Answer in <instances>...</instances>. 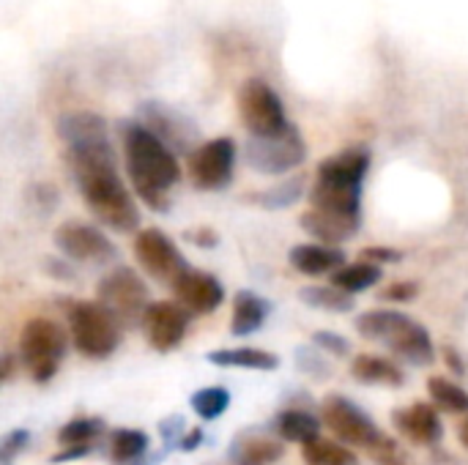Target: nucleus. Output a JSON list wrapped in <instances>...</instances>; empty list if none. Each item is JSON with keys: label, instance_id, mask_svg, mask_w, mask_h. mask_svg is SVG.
Returning a JSON list of instances; mask_svg holds the SVG:
<instances>
[{"label": "nucleus", "instance_id": "1", "mask_svg": "<svg viewBox=\"0 0 468 465\" xmlns=\"http://www.w3.org/2000/svg\"><path fill=\"white\" fill-rule=\"evenodd\" d=\"M58 134L66 145L74 184L90 214L115 233H134L140 227V208L118 173L104 118L96 112H69L60 118Z\"/></svg>", "mask_w": 468, "mask_h": 465}, {"label": "nucleus", "instance_id": "2", "mask_svg": "<svg viewBox=\"0 0 468 465\" xmlns=\"http://www.w3.org/2000/svg\"><path fill=\"white\" fill-rule=\"evenodd\" d=\"M370 170L367 148H346L321 162L302 227L321 244L337 247L362 230V189Z\"/></svg>", "mask_w": 468, "mask_h": 465}, {"label": "nucleus", "instance_id": "3", "mask_svg": "<svg viewBox=\"0 0 468 465\" xmlns=\"http://www.w3.org/2000/svg\"><path fill=\"white\" fill-rule=\"evenodd\" d=\"M121 143L126 156V173L134 195L154 211H170V192L181 181L176 153L140 121L121 123Z\"/></svg>", "mask_w": 468, "mask_h": 465}, {"label": "nucleus", "instance_id": "4", "mask_svg": "<svg viewBox=\"0 0 468 465\" xmlns=\"http://www.w3.org/2000/svg\"><path fill=\"white\" fill-rule=\"evenodd\" d=\"M356 332L378 343L392 359L411 367H431L436 362V345L431 332L400 310H370L356 318Z\"/></svg>", "mask_w": 468, "mask_h": 465}, {"label": "nucleus", "instance_id": "5", "mask_svg": "<svg viewBox=\"0 0 468 465\" xmlns=\"http://www.w3.org/2000/svg\"><path fill=\"white\" fill-rule=\"evenodd\" d=\"M321 419L340 444H346L351 449H367L384 465L403 463L398 444L354 400H348L343 395H329L321 406Z\"/></svg>", "mask_w": 468, "mask_h": 465}, {"label": "nucleus", "instance_id": "6", "mask_svg": "<svg viewBox=\"0 0 468 465\" xmlns=\"http://www.w3.org/2000/svg\"><path fill=\"white\" fill-rule=\"evenodd\" d=\"M66 321L71 343L85 359H110L123 340L121 321L99 301H69Z\"/></svg>", "mask_w": 468, "mask_h": 465}, {"label": "nucleus", "instance_id": "7", "mask_svg": "<svg viewBox=\"0 0 468 465\" xmlns=\"http://www.w3.org/2000/svg\"><path fill=\"white\" fill-rule=\"evenodd\" d=\"M69 351V332L49 318H30L19 334V367L36 381L49 384Z\"/></svg>", "mask_w": 468, "mask_h": 465}, {"label": "nucleus", "instance_id": "8", "mask_svg": "<svg viewBox=\"0 0 468 465\" xmlns=\"http://www.w3.org/2000/svg\"><path fill=\"white\" fill-rule=\"evenodd\" d=\"M96 301L101 307H107L121 321L123 329L126 326H140L145 310L151 307L148 288H145L143 277L134 269H129V266H112L101 277Z\"/></svg>", "mask_w": 468, "mask_h": 465}, {"label": "nucleus", "instance_id": "9", "mask_svg": "<svg viewBox=\"0 0 468 465\" xmlns=\"http://www.w3.org/2000/svg\"><path fill=\"white\" fill-rule=\"evenodd\" d=\"M307 159V145L291 123L271 137H250L244 143V162L263 175H288Z\"/></svg>", "mask_w": 468, "mask_h": 465}, {"label": "nucleus", "instance_id": "10", "mask_svg": "<svg viewBox=\"0 0 468 465\" xmlns=\"http://www.w3.org/2000/svg\"><path fill=\"white\" fill-rule=\"evenodd\" d=\"M132 247H134V258L143 266V271L151 280H156V282H162L167 288L181 274H186L192 269L189 260L184 258V252L176 247V241L167 233H162L159 227H143V230H137Z\"/></svg>", "mask_w": 468, "mask_h": 465}, {"label": "nucleus", "instance_id": "11", "mask_svg": "<svg viewBox=\"0 0 468 465\" xmlns=\"http://www.w3.org/2000/svg\"><path fill=\"white\" fill-rule=\"evenodd\" d=\"M239 115L250 137H271L291 126L282 99L263 79H250L239 93Z\"/></svg>", "mask_w": 468, "mask_h": 465}, {"label": "nucleus", "instance_id": "12", "mask_svg": "<svg viewBox=\"0 0 468 465\" xmlns=\"http://www.w3.org/2000/svg\"><path fill=\"white\" fill-rule=\"evenodd\" d=\"M236 143L230 137H217L203 143L189 156V178L200 192H222L233 181L236 170Z\"/></svg>", "mask_w": 468, "mask_h": 465}, {"label": "nucleus", "instance_id": "13", "mask_svg": "<svg viewBox=\"0 0 468 465\" xmlns=\"http://www.w3.org/2000/svg\"><path fill=\"white\" fill-rule=\"evenodd\" d=\"M55 247L66 260L88 263V266H107L118 258L115 244L96 227L80 219H69L55 230Z\"/></svg>", "mask_w": 468, "mask_h": 465}, {"label": "nucleus", "instance_id": "14", "mask_svg": "<svg viewBox=\"0 0 468 465\" xmlns=\"http://www.w3.org/2000/svg\"><path fill=\"white\" fill-rule=\"evenodd\" d=\"M189 323H192V312L184 310L173 299V301H151V307L145 310L140 326H143L145 340H148V345L154 351L170 354L184 343V337L189 332Z\"/></svg>", "mask_w": 468, "mask_h": 465}, {"label": "nucleus", "instance_id": "15", "mask_svg": "<svg viewBox=\"0 0 468 465\" xmlns=\"http://www.w3.org/2000/svg\"><path fill=\"white\" fill-rule=\"evenodd\" d=\"M140 123L148 132H154L173 153H189L192 156L200 148L197 145V137H200L197 126L186 115H181V112H176L159 101H148L140 107Z\"/></svg>", "mask_w": 468, "mask_h": 465}, {"label": "nucleus", "instance_id": "16", "mask_svg": "<svg viewBox=\"0 0 468 465\" xmlns=\"http://www.w3.org/2000/svg\"><path fill=\"white\" fill-rule=\"evenodd\" d=\"M176 301L189 310L192 315H211L214 310H219V304L225 301V288L222 282L208 274V271H197L189 269L186 274H181L173 285H170Z\"/></svg>", "mask_w": 468, "mask_h": 465}, {"label": "nucleus", "instance_id": "17", "mask_svg": "<svg viewBox=\"0 0 468 465\" xmlns=\"http://www.w3.org/2000/svg\"><path fill=\"white\" fill-rule=\"evenodd\" d=\"M285 455V441L269 428H247L236 433L228 449L230 465H274Z\"/></svg>", "mask_w": 468, "mask_h": 465}, {"label": "nucleus", "instance_id": "18", "mask_svg": "<svg viewBox=\"0 0 468 465\" xmlns=\"http://www.w3.org/2000/svg\"><path fill=\"white\" fill-rule=\"evenodd\" d=\"M398 433L417 447H436L444 439V425L433 403H414L392 414Z\"/></svg>", "mask_w": 468, "mask_h": 465}, {"label": "nucleus", "instance_id": "19", "mask_svg": "<svg viewBox=\"0 0 468 465\" xmlns=\"http://www.w3.org/2000/svg\"><path fill=\"white\" fill-rule=\"evenodd\" d=\"M288 263L293 266V271L304 274V277H324V274H335L343 266H348V258L340 247H329V244H296L288 252Z\"/></svg>", "mask_w": 468, "mask_h": 465}, {"label": "nucleus", "instance_id": "20", "mask_svg": "<svg viewBox=\"0 0 468 465\" xmlns=\"http://www.w3.org/2000/svg\"><path fill=\"white\" fill-rule=\"evenodd\" d=\"M271 315V301L258 296L255 291H239L233 299V321H230V334L233 337H250L255 334Z\"/></svg>", "mask_w": 468, "mask_h": 465}, {"label": "nucleus", "instance_id": "21", "mask_svg": "<svg viewBox=\"0 0 468 465\" xmlns=\"http://www.w3.org/2000/svg\"><path fill=\"white\" fill-rule=\"evenodd\" d=\"M351 375L365 386L400 389L406 384V373L395 365V359H384V356H373V354H359L351 362Z\"/></svg>", "mask_w": 468, "mask_h": 465}, {"label": "nucleus", "instance_id": "22", "mask_svg": "<svg viewBox=\"0 0 468 465\" xmlns=\"http://www.w3.org/2000/svg\"><path fill=\"white\" fill-rule=\"evenodd\" d=\"M321 425L324 419H318L315 414H310L307 408H285L280 411L274 419H271V430L282 439V441H291V444H310L321 436Z\"/></svg>", "mask_w": 468, "mask_h": 465}, {"label": "nucleus", "instance_id": "23", "mask_svg": "<svg viewBox=\"0 0 468 465\" xmlns=\"http://www.w3.org/2000/svg\"><path fill=\"white\" fill-rule=\"evenodd\" d=\"M206 359L217 367H244L258 373H271L280 367V356L263 348H222V351H211Z\"/></svg>", "mask_w": 468, "mask_h": 465}, {"label": "nucleus", "instance_id": "24", "mask_svg": "<svg viewBox=\"0 0 468 465\" xmlns=\"http://www.w3.org/2000/svg\"><path fill=\"white\" fill-rule=\"evenodd\" d=\"M145 452H148V436L143 430L118 428L107 436V455L112 465L143 463Z\"/></svg>", "mask_w": 468, "mask_h": 465}, {"label": "nucleus", "instance_id": "25", "mask_svg": "<svg viewBox=\"0 0 468 465\" xmlns=\"http://www.w3.org/2000/svg\"><path fill=\"white\" fill-rule=\"evenodd\" d=\"M384 277V269L370 263V260H356V263H348L343 266L340 271L332 274V285L356 296V293H365L370 288H376Z\"/></svg>", "mask_w": 468, "mask_h": 465}, {"label": "nucleus", "instance_id": "26", "mask_svg": "<svg viewBox=\"0 0 468 465\" xmlns=\"http://www.w3.org/2000/svg\"><path fill=\"white\" fill-rule=\"evenodd\" d=\"M299 301L313 307V310H321V312H335V315H343V312H351L356 307L354 296L335 288V285H307L299 291Z\"/></svg>", "mask_w": 468, "mask_h": 465}, {"label": "nucleus", "instance_id": "27", "mask_svg": "<svg viewBox=\"0 0 468 465\" xmlns=\"http://www.w3.org/2000/svg\"><path fill=\"white\" fill-rule=\"evenodd\" d=\"M104 433H107V428L99 417H77L60 428L58 444H60V449H71V447H96L99 449V441Z\"/></svg>", "mask_w": 468, "mask_h": 465}, {"label": "nucleus", "instance_id": "28", "mask_svg": "<svg viewBox=\"0 0 468 465\" xmlns=\"http://www.w3.org/2000/svg\"><path fill=\"white\" fill-rule=\"evenodd\" d=\"M302 460L304 465H359L351 447L340 441H329L324 436L302 447Z\"/></svg>", "mask_w": 468, "mask_h": 465}, {"label": "nucleus", "instance_id": "29", "mask_svg": "<svg viewBox=\"0 0 468 465\" xmlns=\"http://www.w3.org/2000/svg\"><path fill=\"white\" fill-rule=\"evenodd\" d=\"M304 195H307V175H291V178H282L280 184H274L271 189L261 192L258 203L269 211H282V208L296 206Z\"/></svg>", "mask_w": 468, "mask_h": 465}, {"label": "nucleus", "instance_id": "30", "mask_svg": "<svg viewBox=\"0 0 468 465\" xmlns=\"http://www.w3.org/2000/svg\"><path fill=\"white\" fill-rule=\"evenodd\" d=\"M428 395H431L436 408H441L447 414H455V417H468V392L461 384L436 375V378L428 381Z\"/></svg>", "mask_w": 468, "mask_h": 465}, {"label": "nucleus", "instance_id": "31", "mask_svg": "<svg viewBox=\"0 0 468 465\" xmlns=\"http://www.w3.org/2000/svg\"><path fill=\"white\" fill-rule=\"evenodd\" d=\"M189 403H192V411L200 419L214 422V419H219L230 408V392L225 386H206V389L195 392Z\"/></svg>", "mask_w": 468, "mask_h": 465}, {"label": "nucleus", "instance_id": "32", "mask_svg": "<svg viewBox=\"0 0 468 465\" xmlns=\"http://www.w3.org/2000/svg\"><path fill=\"white\" fill-rule=\"evenodd\" d=\"M296 367H299L302 373L318 378V381H324V378L332 375V367H329V362L324 359V351H318V348H299V351H296Z\"/></svg>", "mask_w": 468, "mask_h": 465}, {"label": "nucleus", "instance_id": "33", "mask_svg": "<svg viewBox=\"0 0 468 465\" xmlns=\"http://www.w3.org/2000/svg\"><path fill=\"white\" fill-rule=\"evenodd\" d=\"M27 447H30V430L16 428V430L5 433L3 441H0V465H14V460H16Z\"/></svg>", "mask_w": 468, "mask_h": 465}, {"label": "nucleus", "instance_id": "34", "mask_svg": "<svg viewBox=\"0 0 468 465\" xmlns=\"http://www.w3.org/2000/svg\"><path fill=\"white\" fill-rule=\"evenodd\" d=\"M313 343H315V348H318V351L332 354V356H337V359L351 356V343H348L346 337L335 334V332L321 329V332H315V334H313Z\"/></svg>", "mask_w": 468, "mask_h": 465}, {"label": "nucleus", "instance_id": "35", "mask_svg": "<svg viewBox=\"0 0 468 465\" xmlns=\"http://www.w3.org/2000/svg\"><path fill=\"white\" fill-rule=\"evenodd\" d=\"M159 433H162V441H165V452L170 449H178L181 441H184V417H170L159 425Z\"/></svg>", "mask_w": 468, "mask_h": 465}, {"label": "nucleus", "instance_id": "36", "mask_svg": "<svg viewBox=\"0 0 468 465\" xmlns=\"http://www.w3.org/2000/svg\"><path fill=\"white\" fill-rule=\"evenodd\" d=\"M184 238L186 241H192L195 247H200V249H214L217 244H219V236H217V230H211V227H195V230H186L184 233Z\"/></svg>", "mask_w": 468, "mask_h": 465}, {"label": "nucleus", "instance_id": "37", "mask_svg": "<svg viewBox=\"0 0 468 465\" xmlns=\"http://www.w3.org/2000/svg\"><path fill=\"white\" fill-rule=\"evenodd\" d=\"M362 258L370 260V263H376V266H387V263H398L403 255L398 249H389V247H367L362 252Z\"/></svg>", "mask_w": 468, "mask_h": 465}, {"label": "nucleus", "instance_id": "38", "mask_svg": "<svg viewBox=\"0 0 468 465\" xmlns=\"http://www.w3.org/2000/svg\"><path fill=\"white\" fill-rule=\"evenodd\" d=\"M417 293H420V288L414 282H398L389 291H381V299L384 301H411Z\"/></svg>", "mask_w": 468, "mask_h": 465}, {"label": "nucleus", "instance_id": "39", "mask_svg": "<svg viewBox=\"0 0 468 465\" xmlns=\"http://www.w3.org/2000/svg\"><path fill=\"white\" fill-rule=\"evenodd\" d=\"M44 271H47V274H52V277H58V280H74V271L66 266V260H63V263H58V260H47Z\"/></svg>", "mask_w": 468, "mask_h": 465}, {"label": "nucleus", "instance_id": "40", "mask_svg": "<svg viewBox=\"0 0 468 465\" xmlns=\"http://www.w3.org/2000/svg\"><path fill=\"white\" fill-rule=\"evenodd\" d=\"M444 362L450 365V370L455 375H463L466 373V365H463V359H461V354L455 348H444Z\"/></svg>", "mask_w": 468, "mask_h": 465}, {"label": "nucleus", "instance_id": "41", "mask_svg": "<svg viewBox=\"0 0 468 465\" xmlns=\"http://www.w3.org/2000/svg\"><path fill=\"white\" fill-rule=\"evenodd\" d=\"M203 444V430H189L186 436H184V441H181V452H195L197 447Z\"/></svg>", "mask_w": 468, "mask_h": 465}, {"label": "nucleus", "instance_id": "42", "mask_svg": "<svg viewBox=\"0 0 468 465\" xmlns=\"http://www.w3.org/2000/svg\"><path fill=\"white\" fill-rule=\"evenodd\" d=\"M458 436H461V444L468 449V417L461 419V428H458Z\"/></svg>", "mask_w": 468, "mask_h": 465}, {"label": "nucleus", "instance_id": "43", "mask_svg": "<svg viewBox=\"0 0 468 465\" xmlns=\"http://www.w3.org/2000/svg\"><path fill=\"white\" fill-rule=\"evenodd\" d=\"M11 373H14V362H11V356H5V359H3V381H8Z\"/></svg>", "mask_w": 468, "mask_h": 465}, {"label": "nucleus", "instance_id": "44", "mask_svg": "<svg viewBox=\"0 0 468 465\" xmlns=\"http://www.w3.org/2000/svg\"><path fill=\"white\" fill-rule=\"evenodd\" d=\"M137 465H151V463H145V460H143V463H137Z\"/></svg>", "mask_w": 468, "mask_h": 465}]
</instances>
